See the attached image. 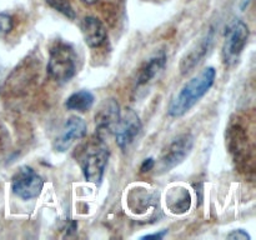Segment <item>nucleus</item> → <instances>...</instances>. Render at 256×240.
Listing matches in <instances>:
<instances>
[{"mask_svg":"<svg viewBox=\"0 0 256 240\" xmlns=\"http://www.w3.org/2000/svg\"><path fill=\"white\" fill-rule=\"evenodd\" d=\"M154 166H155V160L152 159V158H148V159H145L144 162H142V166H140V170H142V172H150Z\"/></svg>","mask_w":256,"mask_h":240,"instance_id":"obj_18","label":"nucleus"},{"mask_svg":"<svg viewBox=\"0 0 256 240\" xmlns=\"http://www.w3.org/2000/svg\"><path fill=\"white\" fill-rule=\"evenodd\" d=\"M166 230H162V232H154V234H148V235H144V236H142L140 239H156V240H160L162 239V238L166 235Z\"/></svg>","mask_w":256,"mask_h":240,"instance_id":"obj_19","label":"nucleus"},{"mask_svg":"<svg viewBox=\"0 0 256 240\" xmlns=\"http://www.w3.org/2000/svg\"><path fill=\"white\" fill-rule=\"evenodd\" d=\"M109 148L106 146L102 138L89 142L82 152V169L84 172L85 179L89 182L99 185L104 176L106 169L108 160H109Z\"/></svg>","mask_w":256,"mask_h":240,"instance_id":"obj_3","label":"nucleus"},{"mask_svg":"<svg viewBox=\"0 0 256 240\" xmlns=\"http://www.w3.org/2000/svg\"><path fill=\"white\" fill-rule=\"evenodd\" d=\"M95 98L94 94L89 90H79L76 92H72L65 102V106L69 110H75V112H84L92 109L94 105Z\"/></svg>","mask_w":256,"mask_h":240,"instance_id":"obj_14","label":"nucleus"},{"mask_svg":"<svg viewBox=\"0 0 256 240\" xmlns=\"http://www.w3.org/2000/svg\"><path fill=\"white\" fill-rule=\"evenodd\" d=\"M88 128L84 120L79 116H70L65 122L62 132L54 142V149L56 152H66L78 140L82 139L86 135Z\"/></svg>","mask_w":256,"mask_h":240,"instance_id":"obj_8","label":"nucleus"},{"mask_svg":"<svg viewBox=\"0 0 256 240\" xmlns=\"http://www.w3.org/2000/svg\"><path fill=\"white\" fill-rule=\"evenodd\" d=\"M165 64H166V54L162 50L150 58L139 70V74L136 78V88L145 86L150 82H152L162 72Z\"/></svg>","mask_w":256,"mask_h":240,"instance_id":"obj_12","label":"nucleus"},{"mask_svg":"<svg viewBox=\"0 0 256 240\" xmlns=\"http://www.w3.org/2000/svg\"><path fill=\"white\" fill-rule=\"evenodd\" d=\"M228 239H232V240H250L252 236L245 232L244 229H236L232 230V232L228 234Z\"/></svg>","mask_w":256,"mask_h":240,"instance_id":"obj_17","label":"nucleus"},{"mask_svg":"<svg viewBox=\"0 0 256 240\" xmlns=\"http://www.w3.org/2000/svg\"><path fill=\"white\" fill-rule=\"evenodd\" d=\"M46 2H49L54 9H56L58 12H60L62 14L66 15L70 19H74L75 18L74 10H72V8L70 6L69 2H68L66 0H46Z\"/></svg>","mask_w":256,"mask_h":240,"instance_id":"obj_15","label":"nucleus"},{"mask_svg":"<svg viewBox=\"0 0 256 240\" xmlns=\"http://www.w3.org/2000/svg\"><path fill=\"white\" fill-rule=\"evenodd\" d=\"M216 79V70L212 66L205 68L196 76L190 79L180 89L170 102L168 114L172 118H179L186 114L214 85Z\"/></svg>","mask_w":256,"mask_h":240,"instance_id":"obj_1","label":"nucleus"},{"mask_svg":"<svg viewBox=\"0 0 256 240\" xmlns=\"http://www.w3.org/2000/svg\"><path fill=\"white\" fill-rule=\"evenodd\" d=\"M12 26H14L12 18L9 14L0 12V35H5L12 32Z\"/></svg>","mask_w":256,"mask_h":240,"instance_id":"obj_16","label":"nucleus"},{"mask_svg":"<svg viewBox=\"0 0 256 240\" xmlns=\"http://www.w3.org/2000/svg\"><path fill=\"white\" fill-rule=\"evenodd\" d=\"M48 72L58 82H66L76 72V54L68 42H55L50 49Z\"/></svg>","mask_w":256,"mask_h":240,"instance_id":"obj_2","label":"nucleus"},{"mask_svg":"<svg viewBox=\"0 0 256 240\" xmlns=\"http://www.w3.org/2000/svg\"><path fill=\"white\" fill-rule=\"evenodd\" d=\"M85 42L90 48H99L108 38V30L100 19L95 16H86L80 25Z\"/></svg>","mask_w":256,"mask_h":240,"instance_id":"obj_11","label":"nucleus"},{"mask_svg":"<svg viewBox=\"0 0 256 240\" xmlns=\"http://www.w3.org/2000/svg\"><path fill=\"white\" fill-rule=\"evenodd\" d=\"M42 188H44V180L30 166H22L12 178V192L22 200L38 198Z\"/></svg>","mask_w":256,"mask_h":240,"instance_id":"obj_5","label":"nucleus"},{"mask_svg":"<svg viewBox=\"0 0 256 240\" xmlns=\"http://www.w3.org/2000/svg\"><path fill=\"white\" fill-rule=\"evenodd\" d=\"M140 132H142V120L139 115L132 109H125L124 112L120 114V119L112 134L115 135L120 149H126L136 139Z\"/></svg>","mask_w":256,"mask_h":240,"instance_id":"obj_7","label":"nucleus"},{"mask_svg":"<svg viewBox=\"0 0 256 240\" xmlns=\"http://www.w3.org/2000/svg\"><path fill=\"white\" fill-rule=\"evenodd\" d=\"M249 26L242 20H234L226 30L224 46H222V58L226 65H232L238 62L242 55L248 39H249Z\"/></svg>","mask_w":256,"mask_h":240,"instance_id":"obj_4","label":"nucleus"},{"mask_svg":"<svg viewBox=\"0 0 256 240\" xmlns=\"http://www.w3.org/2000/svg\"><path fill=\"white\" fill-rule=\"evenodd\" d=\"M119 102L115 99H108L99 106L96 115H95V125H96L98 136L102 138L105 135L112 134L118 122L120 119Z\"/></svg>","mask_w":256,"mask_h":240,"instance_id":"obj_9","label":"nucleus"},{"mask_svg":"<svg viewBox=\"0 0 256 240\" xmlns=\"http://www.w3.org/2000/svg\"><path fill=\"white\" fill-rule=\"evenodd\" d=\"M82 2H85V4H95V2H98L99 0H82Z\"/></svg>","mask_w":256,"mask_h":240,"instance_id":"obj_20","label":"nucleus"},{"mask_svg":"<svg viewBox=\"0 0 256 240\" xmlns=\"http://www.w3.org/2000/svg\"><path fill=\"white\" fill-rule=\"evenodd\" d=\"M212 40H214V30L210 29L205 34V36L188 54H185V56L182 59V62H180V72L182 75L190 74L202 62L205 55L212 48Z\"/></svg>","mask_w":256,"mask_h":240,"instance_id":"obj_10","label":"nucleus"},{"mask_svg":"<svg viewBox=\"0 0 256 240\" xmlns=\"http://www.w3.org/2000/svg\"><path fill=\"white\" fill-rule=\"evenodd\" d=\"M166 205L172 214H185L192 206V195L184 186H175L168 192Z\"/></svg>","mask_w":256,"mask_h":240,"instance_id":"obj_13","label":"nucleus"},{"mask_svg":"<svg viewBox=\"0 0 256 240\" xmlns=\"http://www.w3.org/2000/svg\"><path fill=\"white\" fill-rule=\"evenodd\" d=\"M194 146V136L189 132L175 138L160 156V170L169 172L182 162Z\"/></svg>","mask_w":256,"mask_h":240,"instance_id":"obj_6","label":"nucleus"}]
</instances>
